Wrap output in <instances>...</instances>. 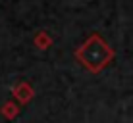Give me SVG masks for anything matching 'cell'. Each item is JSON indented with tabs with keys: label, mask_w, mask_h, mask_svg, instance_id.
Segmentation results:
<instances>
[{
	"label": "cell",
	"mask_w": 133,
	"mask_h": 123,
	"mask_svg": "<svg viewBox=\"0 0 133 123\" xmlns=\"http://www.w3.org/2000/svg\"><path fill=\"white\" fill-rule=\"evenodd\" d=\"M12 92H14V98H16L19 104H29L31 100L35 98V89L27 83V81L17 83V85L12 89Z\"/></svg>",
	"instance_id": "7a4b0ae2"
},
{
	"label": "cell",
	"mask_w": 133,
	"mask_h": 123,
	"mask_svg": "<svg viewBox=\"0 0 133 123\" xmlns=\"http://www.w3.org/2000/svg\"><path fill=\"white\" fill-rule=\"evenodd\" d=\"M114 58H116L114 48L98 33L87 37L85 42L75 48V60L91 73H100L102 69H106L114 62Z\"/></svg>",
	"instance_id": "6da1fadb"
},
{
	"label": "cell",
	"mask_w": 133,
	"mask_h": 123,
	"mask_svg": "<svg viewBox=\"0 0 133 123\" xmlns=\"http://www.w3.org/2000/svg\"><path fill=\"white\" fill-rule=\"evenodd\" d=\"M0 112H2V115L6 117V119L14 121L17 115H19V104L14 102V100H8V102H4V104H2Z\"/></svg>",
	"instance_id": "277c9868"
},
{
	"label": "cell",
	"mask_w": 133,
	"mask_h": 123,
	"mask_svg": "<svg viewBox=\"0 0 133 123\" xmlns=\"http://www.w3.org/2000/svg\"><path fill=\"white\" fill-rule=\"evenodd\" d=\"M33 44H35L39 50H48V48L54 44V39L50 37L46 31H37L35 37H33Z\"/></svg>",
	"instance_id": "3957f363"
}]
</instances>
